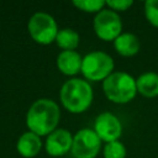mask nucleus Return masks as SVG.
Masks as SVG:
<instances>
[{
	"label": "nucleus",
	"mask_w": 158,
	"mask_h": 158,
	"mask_svg": "<svg viewBox=\"0 0 158 158\" xmlns=\"http://www.w3.org/2000/svg\"><path fill=\"white\" fill-rule=\"evenodd\" d=\"M115 49L122 56H133L139 49V41L136 35L131 32H123L114 40Z\"/></svg>",
	"instance_id": "obj_12"
},
{
	"label": "nucleus",
	"mask_w": 158,
	"mask_h": 158,
	"mask_svg": "<svg viewBox=\"0 0 158 158\" xmlns=\"http://www.w3.org/2000/svg\"><path fill=\"white\" fill-rule=\"evenodd\" d=\"M94 131L101 141L114 142L122 133V125L120 120L111 112H101L94 122Z\"/></svg>",
	"instance_id": "obj_8"
},
{
	"label": "nucleus",
	"mask_w": 158,
	"mask_h": 158,
	"mask_svg": "<svg viewBox=\"0 0 158 158\" xmlns=\"http://www.w3.org/2000/svg\"><path fill=\"white\" fill-rule=\"evenodd\" d=\"M114 69V59L105 52L94 51L84 56L81 73L89 80H105Z\"/></svg>",
	"instance_id": "obj_4"
},
{
	"label": "nucleus",
	"mask_w": 158,
	"mask_h": 158,
	"mask_svg": "<svg viewBox=\"0 0 158 158\" xmlns=\"http://www.w3.org/2000/svg\"><path fill=\"white\" fill-rule=\"evenodd\" d=\"M137 91L147 98H153L158 95V74L153 72H147L141 74L136 79Z\"/></svg>",
	"instance_id": "obj_13"
},
{
	"label": "nucleus",
	"mask_w": 158,
	"mask_h": 158,
	"mask_svg": "<svg viewBox=\"0 0 158 158\" xmlns=\"http://www.w3.org/2000/svg\"><path fill=\"white\" fill-rule=\"evenodd\" d=\"M83 58L75 51H62L57 57L58 69L67 75H74L81 70Z\"/></svg>",
	"instance_id": "obj_10"
},
{
	"label": "nucleus",
	"mask_w": 158,
	"mask_h": 158,
	"mask_svg": "<svg viewBox=\"0 0 158 158\" xmlns=\"http://www.w3.org/2000/svg\"><path fill=\"white\" fill-rule=\"evenodd\" d=\"M56 42L63 51H74L79 44V33L73 28H62L57 33Z\"/></svg>",
	"instance_id": "obj_14"
},
{
	"label": "nucleus",
	"mask_w": 158,
	"mask_h": 158,
	"mask_svg": "<svg viewBox=\"0 0 158 158\" xmlns=\"http://www.w3.org/2000/svg\"><path fill=\"white\" fill-rule=\"evenodd\" d=\"M60 116L59 106L51 99H38L28 109L26 123L31 132L44 136L54 131Z\"/></svg>",
	"instance_id": "obj_1"
},
{
	"label": "nucleus",
	"mask_w": 158,
	"mask_h": 158,
	"mask_svg": "<svg viewBox=\"0 0 158 158\" xmlns=\"http://www.w3.org/2000/svg\"><path fill=\"white\" fill-rule=\"evenodd\" d=\"M144 14L147 20L158 27V0H147L144 2Z\"/></svg>",
	"instance_id": "obj_17"
},
{
	"label": "nucleus",
	"mask_w": 158,
	"mask_h": 158,
	"mask_svg": "<svg viewBox=\"0 0 158 158\" xmlns=\"http://www.w3.org/2000/svg\"><path fill=\"white\" fill-rule=\"evenodd\" d=\"M59 96L68 111L79 114L90 106L93 101V89L86 80L74 78L62 85Z\"/></svg>",
	"instance_id": "obj_2"
},
{
	"label": "nucleus",
	"mask_w": 158,
	"mask_h": 158,
	"mask_svg": "<svg viewBox=\"0 0 158 158\" xmlns=\"http://www.w3.org/2000/svg\"><path fill=\"white\" fill-rule=\"evenodd\" d=\"M122 22L117 12L111 9L99 11L94 19V31L104 41H114L121 35Z\"/></svg>",
	"instance_id": "obj_7"
},
{
	"label": "nucleus",
	"mask_w": 158,
	"mask_h": 158,
	"mask_svg": "<svg viewBox=\"0 0 158 158\" xmlns=\"http://www.w3.org/2000/svg\"><path fill=\"white\" fill-rule=\"evenodd\" d=\"M73 136L68 130L57 128L46 139V151L51 156H62L72 149Z\"/></svg>",
	"instance_id": "obj_9"
},
{
	"label": "nucleus",
	"mask_w": 158,
	"mask_h": 158,
	"mask_svg": "<svg viewBox=\"0 0 158 158\" xmlns=\"http://www.w3.org/2000/svg\"><path fill=\"white\" fill-rule=\"evenodd\" d=\"M42 147V141L38 135L28 131L20 136L16 143V148L19 153L25 158H31L36 156Z\"/></svg>",
	"instance_id": "obj_11"
},
{
	"label": "nucleus",
	"mask_w": 158,
	"mask_h": 158,
	"mask_svg": "<svg viewBox=\"0 0 158 158\" xmlns=\"http://www.w3.org/2000/svg\"><path fill=\"white\" fill-rule=\"evenodd\" d=\"M28 32L37 43L49 44L56 41L58 33L57 22L47 12H35L28 20Z\"/></svg>",
	"instance_id": "obj_5"
},
{
	"label": "nucleus",
	"mask_w": 158,
	"mask_h": 158,
	"mask_svg": "<svg viewBox=\"0 0 158 158\" xmlns=\"http://www.w3.org/2000/svg\"><path fill=\"white\" fill-rule=\"evenodd\" d=\"M101 139L93 128H81L73 137L72 153L75 158H95L100 151Z\"/></svg>",
	"instance_id": "obj_6"
},
{
	"label": "nucleus",
	"mask_w": 158,
	"mask_h": 158,
	"mask_svg": "<svg viewBox=\"0 0 158 158\" xmlns=\"http://www.w3.org/2000/svg\"><path fill=\"white\" fill-rule=\"evenodd\" d=\"M106 1L104 0H73V5L78 9L88 12H95L101 11Z\"/></svg>",
	"instance_id": "obj_16"
},
{
	"label": "nucleus",
	"mask_w": 158,
	"mask_h": 158,
	"mask_svg": "<svg viewBox=\"0 0 158 158\" xmlns=\"http://www.w3.org/2000/svg\"><path fill=\"white\" fill-rule=\"evenodd\" d=\"M106 5H109L111 10L123 11V10H127L132 5V1L131 0H109L106 1Z\"/></svg>",
	"instance_id": "obj_18"
},
{
	"label": "nucleus",
	"mask_w": 158,
	"mask_h": 158,
	"mask_svg": "<svg viewBox=\"0 0 158 158\" xmlns=\"http://www.w3.org/2000/svg\"><path fill=\"white\" fill-rule=\"evenodd\" d=\"M102 90L109 100L117 104H123L135 98L137 85L136 80L128 73L114 72L104 80Z\"/></svg>",
	"instance_id": "obj_3"
},
{
	"label": "nucleus",
	"mask_w": 158,
	"mask_h": 158,
	"mask_svg": "<svg viewBox=\"0 0 158 158\" xmlns=\"http://www.w3.org/2000/svg\"><path fill=\"white\" fill-rule=\"evenodd\" d=\"M104 157L105 158H125L126 147L120 141L109 142L104 148Z\"/></svg>",
	"instance_id": "obj_15"
}]
</instances>
